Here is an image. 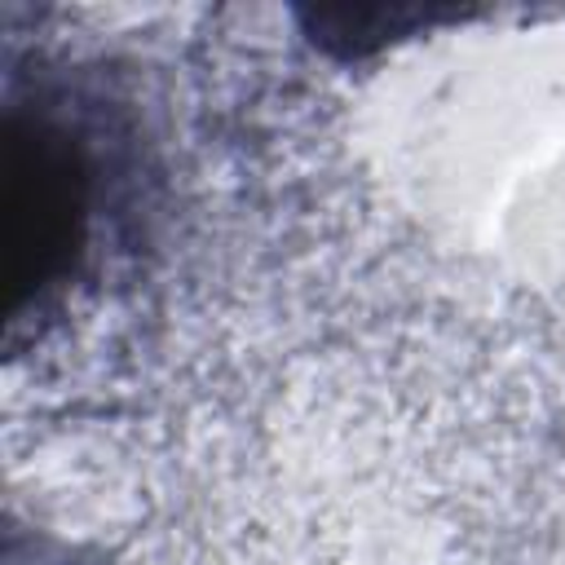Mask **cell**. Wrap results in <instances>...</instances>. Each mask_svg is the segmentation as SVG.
<instances>
[{
  "label": "cell",
  "mask_w": 565,
  "mask_h": 565,
  "mask_svg": "<svg viewBox=\"0 0 565 565\" xmlns=\"http://www.w3.org/2000/svg\"><path fill=\"white\" fill-rule=\"evenodd\" d=\"M93 225V168L79 137L44 106L4 110L9 322L40 313L79 269Z\"/></svg>",
  "instance_id": "obj_1"
}]
</instances>
